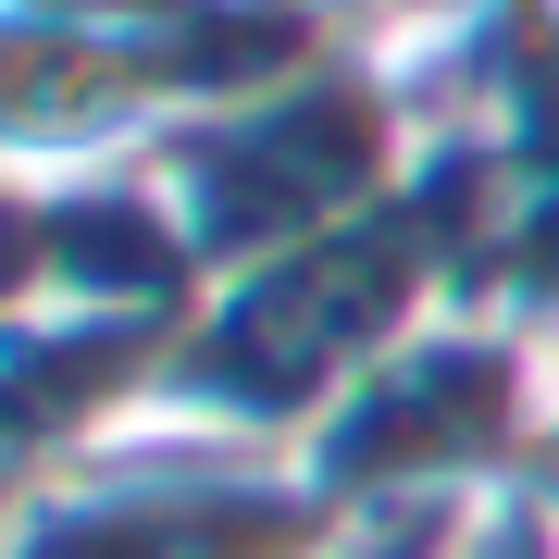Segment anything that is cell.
<instances>
[{
    "label": "cell",
    "instance_id": "1",
    "mask_svg": "<svg viewBox=\"0 0 559 559\" xmlns=\"http://www.w3.org/2000/svg\"><path fill=\"white\" fill-rule=\"evenodd\" d=\"M0 559H399V522L162 360L0 473Z\"/></svg>",
    "mask_w": 559,
    "mask_h": 559
}]
</instances>
